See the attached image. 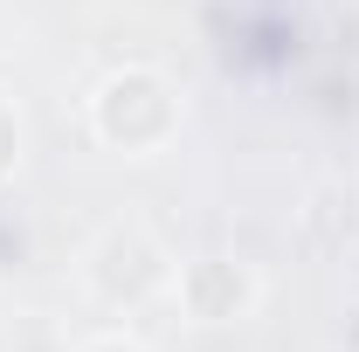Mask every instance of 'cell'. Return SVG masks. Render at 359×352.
Instances as JSON below:
<instances>
[{"label":"cell","mask_w":359,"mask_h":352,"mask_svg":"<svg viewBox=\"0 0 359 352\" xmlns=\"http://www.w3.org/2000/svg\"><path fill=\"white\" fill-rule=\"evenodd\" d=\"M90 125H97L104 145H118V152H145V145L173 138V125H180L173 83L159 69H118V76H104L97 97H90Z\"/></svg>","instance_id":"6da1fadb"},{"label":"cell","mask_w":359,"mask_h":352,"mask_svg":"<svg viewBox=\"0 0 359 352\" xmlns=\"http://www.w3.org/2000/svg\"><path fill=\"white\" fill-rule=\"evenodd\" d=\"M180 297L194 318H208V325H228V318H242L249 297H256V283H249V269L228 263V256H201V263L180 276Z\"/></svg>","instance_id":"7a4b0ae2"},{"label":"cell","mask_w":359,"mask_h":352,"mask_svg":"<svg viewBox=\"0 0 359 352\" xmlns=\"http://www.w3.org/2000/svg\"><path fill=\"white\" fill-rule=\"evenodd\" d=\"M166 283V263H159V249L145 242V235H104V249H97V290L118 304H138L145 290H159Z\"/></svg>","instance_id":"3957f363"},{"label":"cell","mask_w":359,"mask_h":352,"mask_svg":"<svg viewBox=\"0 0 359 352\" xmlns=\"http://www.w3.org/2000/svg\"><path fill=\"white\" fill-rule=\"evenodd\" d=\"M14 152H21V118H14L7 97H0V180H7V166H14Z\"/></svg>","instance_id":"277c9868"},{"label":"cell","mask_w":359,"mask_h":352,"mask_svg":"<svg viewBox=\"0 0 359 352\" xmlns=\"http://www.w3.org/2000/svg\"><path fill=\"white\" fill-rule=\"evenodd\" d=\"M83 352H138L132 339H97V346H83Z\"/></svg>","instance_id":"5b68a950"}]
</instances>
